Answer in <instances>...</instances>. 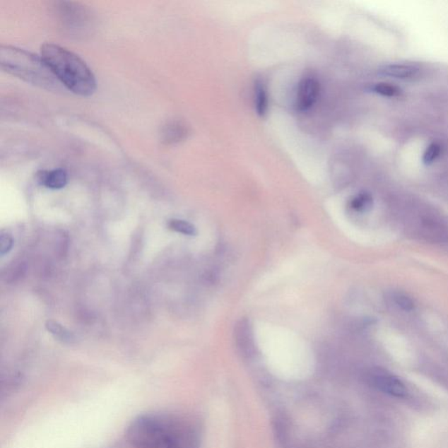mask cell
<instances>
[{
  "label": "cell",
  "instance_id": "5b68a950",
  "mask_svg": "<svg viewBox=\"0 0 448 448\" xmlns=\"http://www.w3.org/2000/svg\"><path fill=\"white\" fill-rule=\"evenodd\" d=\"M369 380L377 390L396 398H405L407 394L406 387L403 382L391 374L376 370L370 373Z\"/></svg>",
  "mask_w": 448,
  "mask_h": 448
},
{
  "label": "cell",
  "instance_id": "9c48e42d",
  "mask_svg": "<svg viewBox=\"0 0 448 448\" xmlns=\"http://www.w3.org/2000/svg\"><path fill=\"white\" fill-rule=\"evenodd\" d=\"M187 132L189 131L184 124L179 121H172L161 130V141L167 145L176 144L187 138Z\"/></svg>",
  "mask_w": 448,
  "mask_h": 448
},
{
  "label": "cell",
  "instance_id": "6da1fadb",
  "mask_svg": "<svg viewBox=\"0 0 448 448\" xmlns=\"http://www.w3.org/2000/svg\"><path fill=\"white\" fill-rule=\"evenodd\" d=\"M201 428L192 417L148 413L136 418L126 438L132 448H200Z\"/></svg>",
  "mask_w": 448,
  "mask_h": 448
},
{
  "label": "cell",
  "instance_id": "5bb4252c",
  "mask_svg": "<svg viewBox=\"0 0 448 448\" xmlns=\"http://www.w3.org/2000/svg\"><path fill=\"white\" fill-rule=\"evenodd\" d=\"M350 205L355 211H366L372 208V198L368 193H360L352 199Z\"/></svg>",
  "mask_w": 448,
  "mask_h": 448
},
{
  "label": "cell",
  "instance_id": "9a60e30c",
  "mask_svg": "<svg viewBox=\"0 0 448 448\" xmlns=\"http://www.w3.org/2000/svg\"><path fill=\"white\" fill-rule=\"evenodd\" d=\"M442 146L438 144V143H432V144L429 145L428 148L425 151L423 158H422L423 163L425 165L432 164L437 159H438L440 154H442Z\"/></svg>",
  "mask_w": 448,
  "mask_h": 448
},
{
  "label": "cell",
  "instance_id": "8992f818",
  "mask_svg": "<svg viewBox=\"0 0 448 448\" xmlns=\"http://www.w3.org/2000/svg\"><path fill=\"white\" fill-rule=\"evenodd\" d=\"M234 338L236 345L244 355H252L255 353V338L252 326L247 319H240L234 328Z\"/></svg>",
  "mask_w": 448,
  "mask_h": 448
},
{
  "label": "cell",
  "instance_id": "7c38bea8",
  "mask_svg": "<svg viewBox=\"0 0 448 448\" xmlns=\"http://www.w3.org/2000/svg\"><path fill=\"white\" fill-rule=\"evenodd\" d=\"M169 229L175 232L186 235V236H196L197 230L194 224L182 219H171L168 222Z\"/></svg>",
  "mask_w": 448,
  "mask_h": 448
},
{
  "label": "cell",
  "instance_id": "30bf717a",
  "mask_svg": "<svg viewBox=\"0 0 448 448\" xmlns=\"http://www.w3.org/2000/svg\"><path fill=\"white\" fill-rule=\"evenodd\" d=\"M254 105L255 111L259 117L266 115L269 107V98L266 84L261 80L256 81L254 84Z\"/></svg>",
  "mask_w": 448,
  "mask_h": 448
},
{
  "label": "cell",
  "instance_id": "7a4b0ae2",
  "mask_svg": "<svg viewBox=\"0 0 448 448\" xmlns=\"http://www.w3.org/2000/svg\"><path fill=\"white\" fill-rule=\"evenodd\" d=\"M42 58L62 86L82 97H90L97 89V81L86 62L71 51L56 44L42 47Z\"/></svg>",
  "mask_w": 448,
  "mask_h": 448
},
{
  "label": "cell",
  "instance_id": "52a82bcc",
  "mask_svg": "<svg viewBox=\"0 0 448 448\" xmlns=\"http://www.w3.org/2000/svg\"><path fill=\"white\" fill-rule=\"evenodd\" d=\"M421 68L413 64H391L384 65L378 73L381 76L396 80L408 81L417 78L420 76Z\"/></svg>",
  "mask_w": 448,
  "mask_h": 448
},
{
  "label": "cell",
  "instance_id": "8fae6325",
  "mask_svg": "<svg viewBox=\"0 0 448 448\" xmlns=\"http://www.w3.org/2000/svg\"><path fill=\"white\" fill-rule=\"evenodd\" d=\"M46 329L47 331L52 334L59 341L65 343H73L76 341V337L73 333L69 331L60 323L54 321H47L46 322Z\"/></svg>",
  "mask_w": 448,
  "mask_h": 448
},
{
  "label": "cell",
  "instance_id": "ba28073f",
  "mask_svg": "<svg viewBox=\"0 0 448 448\" xmlns=\"http://www.w3.org/2000/svg\"><path fill=\"white\" fill-rule=\"evenodd\" d=\"M40 184L47 189H61L67 185L68 174L64 169L58 168L51 171H40L37 174Z\"/></svg>",
  "mask_w": 448,
  "mask_h": 448
},
{
  "label": "cell",
  "instance_id": "277c9868",
  "mask_svg": "<svg viewBox=\"0 0 448 448\" xmlns=\"http://www.w3.org/2000/svg\"><path fill=\"white\" fill-rule=\"evenodd\" d=\"M321 90L319 81L314 77L306 76L300 81L297 90L295 107L297 111L304 112L313 107Z\"/></svg>",
  "mask_w": 448,
  "mask_h": 448
},
{
  "label": "cell",
  "instance_id": "2e32d148",
  "mask_svg": "<svg viewBox=\"0 0 448 448\" xmlns=\"http://www.w3.org/2000/svg\"><path fill=\"white\" fill-rule=\"evenodd\" d=\"M395 302L399 307H401L403 310L411 311L414 308L413 300L410 297L403 295V293H398L394 297Z\"/></svg>",
  "mask_w": 448,
  "mask_h": 448
},
{
  "label": "cell",
  "instance_id": "3957f363",
  "mask_svg": "<svg viewBox=\"0 0 448 448\" xmlns=\"http://www.w3.org/2000/svg\"><path fill=\"white\" fill-rule=\"evenodd\" d=\"M0 65L4 71L33 86L49 91L61 90V84L42 57L17 47H0Z\"/></svg>",
  "mask_w": 448,
  "mask_h": 448
},
{
  "label": "cell",
  "instance_id": "4fadbf2b",
  "mask_svg": "<svg viewBox=\"0 0 448 448\" xmlns=\"http://www.w3.org/2000/svg\"><path fill=\"white\" fill-rule=\"evenodd\" d=\"M370 90H372L373 93L384 98H396L402 94V90L400 89L399 87L393 86V84L391 83H380L373 84Z\"/></svg>",
  "mask_w": 448,
  "mask_h": 448
},
{
  "label": "cell",
  "instance_id": "e0dca14e",
  "mask_svg": "<svg viewBox=\"0 0 448 448\" xmlns=\"http://www.w3.org/2000/svg\"><path fill=\"white\" fill-rule=\"evenodd\" d=\"M13 245V238L8 234H2L0 237V254L5 255L12 249Z\"/></svg>",
  "mask_w": 448,
  "mask_h": 448
}]
</instances>
